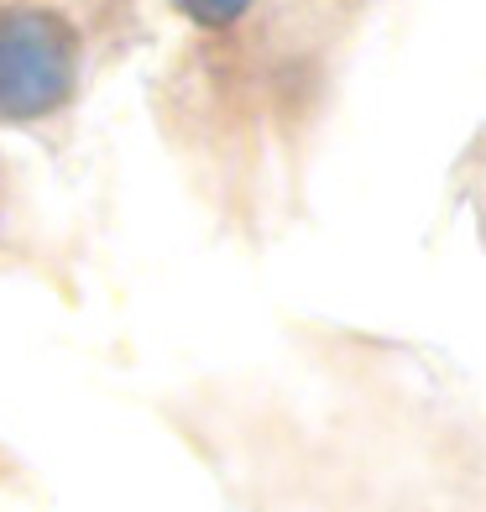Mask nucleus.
<instances>
[{
  "instance_id": "f257e3e1",
  "label": "nucleus",
  "mask_w": 486,
  "mask_h": 512,
  "mask_svg": "<svg viewBox=\"0 0 486 512\" xmlns=\"http://www.w3.org/2000/svg\"><path fill=\"white\" fill-rule=\"evenodd\" d=\"M79 42L63 16L42 6L0 11V126H27L74 95Z\"/></svg>"
},
{
  "instance_id": "f03ea898",
  "label": "nucleus",
  "mask_w": 486,
  "mask_h": 512,
  "mask_svg": "<svg viewBox=\"0 0 486 512\" xmlns=\"http://www.w3.org/2000/svg\"><path fill=\"white\" fill-rule=\"evenodd\" d=\"M173 6L199 21V27H230V21H241L251 0H173Z\"/></svg>"
}]
</instances>
